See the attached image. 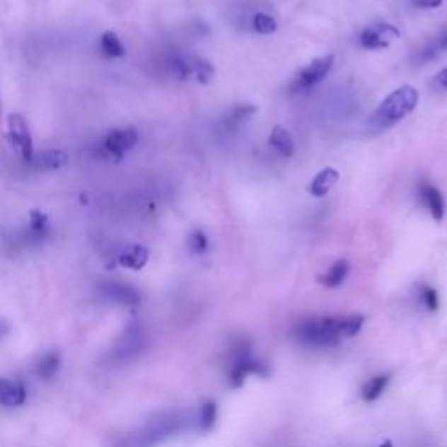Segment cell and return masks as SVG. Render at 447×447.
I'll return each instance as SVG.
<instances>
[{"label":"cell","mask_w":447,"mask_h":447,"mask_svg":"<svg viewBox=\"0 0 447 447\" xmlns=\"http://www.w3.org/2000/svg\"><path fill=\"white\" fill-rule=\"evenodd\" d=\"M379 447H393V444H391V441H385Z\"/></svg>","instance_id":"1f68e13d"},{"label":"cell","mask_w":447,"mask_h":447,"mask_svg":"<svg viewBox=\"0 0 447 447\" xmlns=\"http://www.w3.org/2000/svg\"><path fill=\"white\" fill-rule=\"evenodd\" d=\"M139 144V133L133 128L112 129L105 139V149L112 156L121 159L128 151Z\"/></svg>","instance_id":"9c48e42d"},{"label":"cell","mask_w":447,"mask_h":447,"mask_svg":"<svg viewBox=\"0 0 447 447\" xmlns=\"http://www.w3.org/2000/svg\"><path fill=\"white\" fill-rule=\"evenodd\" d=\"M191 76L196 77V81L199 84H208L211 81V77H214L215 70L214 66H211L210 62H207V59L203 58H192L191 62Z\"/></svg>","instance_id":"603a6c76"},{"label":"cell","mask_w":447,"mask_h":447,"mask_svg":"<svg viewBox=\"0 0 447 447\" xmlns=\"http://www.w3.org/2000/svg\"><path fill=\"white\" fill-rule=\"evenodd\" d=\"M419 102V93L414 86H400L391 91L376 109L371 117V124L376 128H391L411 114Z\"/></svg>","instance_id":"3957f363"},{"label":"cell","mask_w":447,"mask_h":447,"mask_svg":"<svg viewBox=\"0 0 447 447\" xmlns=\"http://www.w3.org/2000/svg\"><path fill=\"white\" fill-rule=\"evenodd\" d=\"M100 47H102L103 54L109 56V58H122L126 56V47L121 42V39L117 37L115 32H105L100 39Z\"/></svg>","instance_id":"44dd1931"},{"label":"cell","mask_w":447,"mask_h":447,"mask_svg":"<svg viewBox=\"0 0 447 447\" xmlns=\"http://www.w3.org/2000/svg\"><path fill=\"white\" fill-rule=\"evenodd\" d=\"M418 301L421 306L426 309V311L435 313V311H439V308H441V297H439V292L428 285H423L419 289Z\"/></svg>","instance_id":"d4e9b609"},{"label":"cell","mask_w":447,"mask_h":447,"mask_svg":"<svg viewBox=\"0 0 447 447\" xmlns=\"http://www.w3.org/2000/svg\"><path fill=\"white\" fill-rule=\"evenodd\" d=\"M431 84H434V88L439 89V91H441V89L442 91H447V66L434 77V83Z\"/></svg>","instance_id":"f1b7e54d"},{"label":"cell","mask_w":447,"mask_h":447,"mask_svg":"<svg viewBox=\"0 0 447 447\" xmlns=\"http://www.w3.org/2000/svg\"><path fill=\"white\" fill-rule=\"evenodd\" d=\"M267 144H269V147H273L278 154H281L283 158H292L294 156V149H296L294 139L289 133V129H285L283 126H274V128L271 129Z\"/></svg>","instance_id":"ac0fdd59"},{"label":"cell","mask_w":447,"mask_h":447,"mask_svg":"<svg viewBox=\"0 0 447 447\" xmlns=\"http://www.w3.org/2000/svg\"><path fill=\"white\" fill-rule=\"evenodd\" d=\"M147 342V335L140 325H132L126 329V332L119 337L117 344L114 348V356L117 360H129L140 355Z\"/></svg>","instance_id":"ba28073f"},{"label":"cell","mask_w":447,"mask_h":447,"mask_svg":"<svg viewBox=\"0 0 447 447\" xmlns=\"http://www.w3.org/2000/svg\"><path fill=\"white\" fill-rule=\"evenodd\" d=\"M269 365L252 355V348L250 344H248V341L241 339V341H238L236 344H234L233 360H231L229 372H227L229 386H233V388H241V386L245 385V381H247L248 376L269 378Z\"/></svg>","instance_id":"277c9868"},{"label":"cell","mask_w":447,"mask_h":447,"mask_svg":"<svg viewBox=\"0 0 447 447\" xmlns=\"http://www.w3.org/2000/svg\"><path fill=\"white\" fill-rule=\"evenodd\" d=\"M187 426V416L184 412H163L149 419L144 426L128 431L117 441L115 447H158L170 439L177 437Z\"/></svg>","instance_id":"6da1fadb"},{"label":"cell","mask_w":447,"mask_h":447,"mask_svg":"<svg viewBox=\"0 0 447 447\" xmlns=\"http://www.w3.org/2000/svg\"><path fill=\"white\" fill-rule=\"evenodd\" d=\"M105 297H109L112 303L119 304V306H139L141 297L140 292L132 285H126V283L119 281H109L103 283L102 286Z\"/></svg>","instance_id":"30bf717a"},{"label":"cell","mask_w":447,"mask_h":447,"mask_svg":"<svg viewBox=\"0 0 447 447\" xmlns=\"http://www.w3.org/2000/svg\"><path fill=\"white\" fill-rule=\"evenodd\" d=\"M439 47H441V51H447V33L441 39V42H439Z\"/></svg>","instance_id":"4dcf8cb0"},{"label":"cell","mask_w":447,"mask_h":447,"mask_svg":"<svg viewBox=\"0 0 447 447\" xmlns=\"http://www.w3.org/2000/svg\"><path fill=\"white\" fill-rule=\"evenodd\" d=\"M187 245H189V250H191L192 255H203V253L208 250L207 234H204L203 231H199V229L192 231V233L189 234Z\"/></svg>","instance_id":"4316f807"},{"label":"cell","mask_w":447,"mask_h":447,"mask_svg":"<svg viewBox=\"0 0 447 447\" xmlns=\"http://www.w3.org/2000/svg\"><path fill=\"white\" fill-rule=\"evenodd\" d=\"M7 129H9V140L13 147L20 151L21 158L25 163H32L35 156L33 149V140L30 135V129L27 121L21 114H9L7 115Z\"/></svg>","instance_id":"5b68a950"},{"label":"cell","mask_w":447,"mask_h":447,"mask_svg":"<svg viewBox=\"0 0 447 447\" xmlns=\"http://www.w3.org/2000/svg\"><path fill=\"white\" fill-rule=\"evenodd\" d=\"M339 180V171L335 168H323L309 184V195L315 197H323L332 191V187Z\"/></svg>","instance_id":"9a60e30c"},{"label":"cell","mask_w":447,"mask_h":447,"mask_svg":"<svg viewBox=\"0 0 447 447\" xmlns=\"http://www.w3.org/2000/svg\"><path fill=\"white\" fill-rule=\"evenodd\" d=\"M219 419V405L217 402L207 400L197 409V414L195 418V426L199 434H210L217 426Z\"/></svg>","instance_id":"4fadbf2b"},{"label":"cell","mask_w":447,"mask_h":447,"mask_svg":"<svg viewBox=\"0 0 447 447\" xmlns=\"http://www.w3.org/2000/svg\"><path fill=\"white\" fill-rule=\"evenodd\" d=\"M149 255H151V253H149V250L144 245H132V247H126L124 250L119 253L117 262L119 266L126 267V269L140 271L147 266Z\"/></svg>","instance_id":"7c38bea8"},{"label":"cell","mask_w":447,"mask_h":447,"mask_svg":"<svg viewBox=\"0 0 447 447\" xmlns=\"http://www.w3.org/2000/svg\"><path fill=\"white\" fill-rule=\"evenodd\" d=\"M412 2L416 4L418 7H426V9H437V7L442 6V2L444 0H412Z\"/></svg>","instance_id":"f546056e"},{"label":"cell","mask_w":447,"mask_h":447,"mask_svg":"<svg viewBox=\"0 0 447 447\" xmlns=\"http://www.w3.org/2000/svg\"><path fill=\"white\" fill-rule=\"evenodd\" d=\"M33 166L35 170L39 171H53V170H59L69 163V156L66 152L63 151H46L39 156H33Z\"/></svg>","instance_id":"d6986e66"},{"label":"cell","mask_w":447,"mask_h":447,"mask_svg":"<svg viewBox=\"0 0 447 447\" xmlns=\"http://www.w3.org/2000/svg\"><path fill=\"white\" fill-rule=\"evenodd\" d=\"M30 227L35 233H44L47 227V215L42 214L40 210H32L30 211Z\"/></svg>","instance_id":"83f0119b"},{"label":"cell","mask_w":447,"mask_h":447,"mask_svg":"<svg viewBox=\"0 0 447 447\" xmlns=\"http://www.w3.org/2000/svg\"><path fill=\"white\" fill-rule=\"evenodd\" d=\"M397 39H400V30L385 21H378L364 30L360 35V44L365 50H386Z\"/></svg>","instance_id":"8992f818"},{"label":"cell","mask_w":447,"mask_h":447,"mask_svg":"<svg viewBox=\"0 0 447 447\" xmlns=\"http://www.w3.org/2000/svg\"><path fill=\"white\" fill-rule=\"evenodd\" d=\"M348 274L349 262L346 259H341L337 260V262H334L323 277H320V283H322L323 286H329V289H337V286H341L342 283L346 281Z\"/></svg>","instance_id":"ffe728a7"},{"label":"cell","mask_w":447,"mask_h":447,"mask_svg":"<svg viewBox=\"0 0 447 447\" xmlns=\"http://www.w3.org/2000/svg\"><path fill=\"white\" fill-rule=\"evenodd\" d=\"M294 337L308 348H337L342 341L341 315L309 316L299 320L294 327Z\"/></svg>","instance_id":"7a4b0ae2"},{"label":"cell","mask_w":447,"mask_h":447,"mask_svg":"<svg viewBox=\"0 0 447 447\" xmlns=\"http://www.w3.org/2000/svg\"><path fill=\"white\" fill-rule=\"evenodd\" d=\"M419 192H421V199H423V203H426V207H428V210H430L434 221L441 222L442 219H444V211H446V203H444V196H442V192L430 184L421 185Z\"/></svg>","instance_id":"2e32d148"},{"label":"cell","mask_w":447,"mask_h":447,"mask_svg":"<svg viewBox=\"0 0 447 447\" xmlns=\"http://www.w3.org/2000/svg\"><path fill=\"white\" fill-rule=\"evenodd\" d=\"M390 381H391L390 372H381V374L367 379V381H365L362 385V390H360L362 400L367 402V404H372V402L379 400V398L385 395V391H386V388H388Z\"/></svg>","instance_id":"5bb4252c"},{"label":"cell","mask_w":447,"mask_h":447,"mask_svg":"<svg viewBox=\"0 0 447 447\" xmlns=\"http://www.w3.org/2000/svg\"><path fill=\"white\" fill-rule=\"evenodd\" d=\"M334 59H335L334 54H327V56H322V58L313 59L308 66H304V69L301 70L296 83H294V89H296V91H301V89H303L304 91V89H309V88H313V86L322 83V81L327 77V74L332 70Z\"/></svg>","instance_id":"52a82bcc"},{"label":"cell","mask_w":447,"mask_h":447,"mask_svg":"<svg viewBox=\"0 0 447 447\" xmlns=\"http://www.w3.org/2000/svg\"><path fill=\"white\" fill-rule=\"evenodd\" d=\"M252 23H253V30H255L257 33H260V35H269V33L277 32V28H278L277 20L266 13H257L255 16H253Z\"/></svg>","instance_id":"484cf974"},{"label":"cell","mask_w":447,"mask_h":447,"mask_svg":"<svg viewBox=\"0 0 447 447\" xmlns=\"http://www.w3.org/2000/svg\"><path fill=\"white\" fill-rule=\"evenodd\" d=\"M255 112L257 109L253 105H236L227 112L226 119H224V124H226L227 128H234V126L241 124V122H245L247 119H250Z\"/></svg>","instance_id":"cb8c5ba5"},{"label":"cell","mask_w":447,"mask_h":447,"mask_svg":"<svg viewBox=\"0 0 447 447\" xmlns=\"http://www.w3.org/2000/svg\"><path fill=\"white\" fill-rule=\"evenodd\" d=\"M28 398V391L21 381L9 378H0V405L9 409H16L25 405Z\"/></svg>","instance_id":"8fae6325"},{"label":"cell","mask_w":447,"mask_h":447,"mask_svg":"<svg viewBox=\"0 0 447 447\" xmlns=\"http://www.w3.org/2000/svg\"><path fill=\"white\" fill-rule=\"evenodd\" d=\"M59 368H62V355L56 349H51L37 360L35 376L39 379H44V381H51L58 376Z\"/></svg>","instance_id":"e0dca14e"},{"label":"cell","mask_w":447,"mask_h":447,"mask_svg":"<svg viewBox=\"0 0 447 447\" xmlns=\"http://www.w3.org/2000/svg\"><path fill=\"white\" fill-rule=\"evenodd\" d=\"M365 316L359 313H352V315H341V332L342 337H355L364 329Z\"/></svg>","instance_id":"7402d4cb"}]
</instances>
